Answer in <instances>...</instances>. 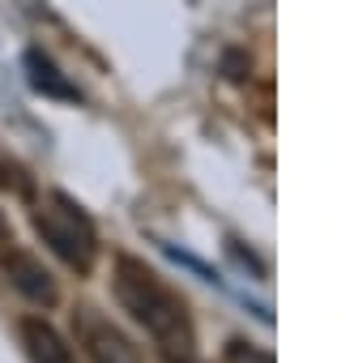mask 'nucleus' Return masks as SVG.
Instances as JSON below:
<instances>
[{
  "mask_svg": "<svg viewBox=\"0 0 350 363\" xmlns=\"http://www.w3.org/2000/svg\"><path fill=\"white\" fill-rule=\"evenodd\" d=\"M9 171H13V167H0V184H18V189H22V179H18V175H9Z\"/></svg>",
  "mask_w": 350,
  "mask_h": 363,
  "instance_id": "6e6552de",
  "label": "nucleus"
},
{
  "mask_svg": "<svg viewBox=\"0 0 350 363\" xmlns=\"http://www.w3.org/2000/svg\"><path fill=\"white\" fill-rule=\"evenodd\" d=\"M30 69H39V73H35V82H39V86H47L52 94H73V86H64V82H56V69H52L47 60H39V56H30Z\"/></svg>",
  "mask_w": 350,
  "mask_h": 363,
  "instance_id": "0eeeda50",
  "label": "nucleus"
},
{
  "mask_svg": "<svg viewBox=\"0 0 350 363\" xmlns=\"http://www.w3.org/2000/svg\"><path fill=\"white\" fill-rule=\"evenodd\" d=\"M77 337H81V346H86V354L94 363H141L137 346L111 320H103L94 308H81L77 312Z\"/></svg>",
  "mask_w": 350,
  "mask_h": 363,
  "instance_id": "7ed1b4c3",
  "label": "nucleus"
},
{
  "mask_svg": "<svg viewBox=\"0 0 350 363\" xmlns=\"http://www.w3.org/2000/svg\"><path fill=\"white\" fill-rule=\"evenodd\" d=\"M5 274H9V282L26 295V299H35V303H52L56 299V282H52V274L30 257V252H5Z\"/></svg>",
  "mask_w": 350,
  "mask_h": 363,
  "instance_id": "20e7f679",
  "label": "nucleus"
},
{
  "mask_svg": "<svg viewBox=\"0 0 350 363\" xmlns=\"http://www.w3.org/2000/svg\"><path fill=\"white\" fill-rule=\"evenodd\" d=\"M22 342H26L30 363H77L73 346H69L47 320H39V316H26V320H22Z\"/></svg>",
  "mask_w": 350,
  "mask_h": 363,
  "instance_id": "39448f33",
  "label": "nucleus"
},
{
  "mask_svg": "<svg viewBox=\"0 0 350 363\" xmlns=\"http://www.w3.org/2000/svg\"><path fill=\"white\" fill-rule=\"evenodd\" d=\"M227 363H273L261 346H252V342H231L227 346Z\"/></svg>",
  "mask_w": 350,
  "mask_h": 363,
  "instance_id": "423d86ee",
  "label": "nucleus"
},
{
  "mask_svg": "<svg viewBox=\"0 0 350 363\" xmlns=\"http://www.w3.org/2000/svg\"><path fill=\"white\" fill-rule=\"evenodd\" d=\"M111 291L120 299V308L166 350L171 363H180L193 354V320H188V303L175 295L145 261L137 257H120L115 261V278Z\"/></svg>",
  "mask_w": 350,
  "mask_h": 363,
  "instance_id": "f257e3e1",
  "label": "nucleus"
},
{
  "mask_svg": "<svg viewBox=\"0 0 350 363\" xmlns=\"http://www.w3.org/2000/svg\"><path fill=\"white\" fill-rule=\"evenodd\" d=\"M35 227L60 261H69L73 269H90V261L98 252V240H94V227L81 214V206H73L64 193H47V201L35 214Z\"/></svg>",
  "mask_w": 350,
  "mask_h": 363,
  "instance_id": "f03ea898",
  "label": "nucleus"
}]
</instances>
